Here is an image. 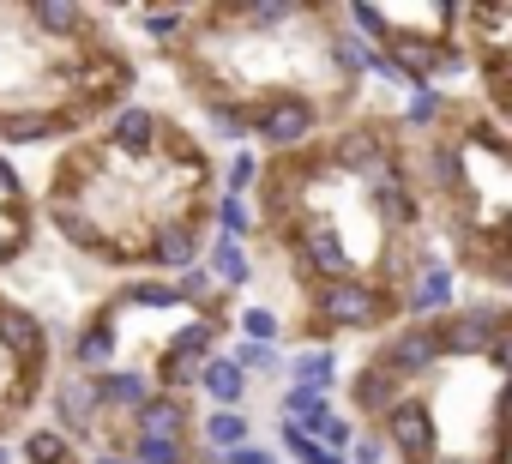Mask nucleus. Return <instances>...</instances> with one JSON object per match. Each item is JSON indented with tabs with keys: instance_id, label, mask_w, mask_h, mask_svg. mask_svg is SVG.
<instances>
[{
	"instance_id": "f8f14e48",
	"label": "nucleus",
	"mask_w": 512,
	"mask_h": 464,
	"mask_svg": "<svg viewBox=\"0 0 512 464\" xmlns=\"http://www.w3.org/2000/svg\"><path fill=\"white\" fill-rule=\"evenodd\" d=\"M193 392H205V404L211 410H241L247 404V392H253V380L229 362V356H211L205 368H199V386Z\"/></svg>"
},
{
	"instance_id": "2eb2a0df",
	"label": "nucleus",
	"mask_w": 512,
	"mask_h": 464,
	"mask_svg": "<svg viewBox=\"0 0 512 464\" xmlns=\"http://www.w3.org/2000/svg\"><path fill=\"white\" fill-rule=\"evenodd\" d=\"M247 440H253L247 410H205V416H199V446H205L211 458H223V452H235V446H247Z\"/></svg>"
},
{
	"instance_id": "6e6552de",
	"label": "nucleus",
	"mask_w": 512,
	"mask_h": 464,
	"mask_svg": "<svg viewBox=\"0 0 512 464\" xmlns=\"http://www.w3.org/2000/svg\"><path fill=\"white\" fill-rule=\"evenodd\" d=\"M127 440H199V410L187 392H157L139 404V416L127 422ZM127 458V452H121Z\"/></svg>"
},
{
	"instance_id": "aec40b11",
	"label": "nucleus",
	"mask_w": 512,
	"mask_h": 464,
	"mask_svg": "<svg viewBox=\"0 0 512 464\" xmlns=\"http://www.w3.org/2000/svg\"><path fill=\"white\" fill-rule=\"evenodd\" d=\"M247 380L253 374H284V356H278V344H235V350H223Z\"/></svg>"
},
{
	"instance_id": "7ed1b4c3",
	"label": "nucleus",
	"mask_w": 512,
	"mask_h": 464,
	"mask_svg": "<svg viewBox=\"0 0 512 464\" xmlns=\"http://www.w3.org/2000/svg\"><path fill=\"white\" fill-rule=\"evenodd\" d=\"M235 332V296L199 266L181 278H115L67 326H55V374H133L151 392L199 386V368L223 356Z\"/></svg>"
},
{
	"instance_id": "6ab92c4d",
	"label": "nucleus",
	"mask_w": 512,
	"mask_h": 464,
	"mask_svg": "<svg viewBox=\"0 0 512 464\" xmlns=\"http://www.w3.org/2000/svg\"><path fill=\"white\" fill-rule=\"evenodd\" d=\"M446 115V91L440 85H410L404 97V127H434Z\"/></svg>"
},
{
	"instance_id": "393cba45",
	"label": "nucleus",
	"mask_w": 512,
	"mask_h": 464,
	"mask_svg": "<svg viewBox=\"0 0 512 464\" xmlns=\"http://www.w3.org/2000/svg\"><path fill=\"white\" fill-rule=\"evenodd\" d=\"M0 464H19V458H13V446H0Z\"/></svg>"
},
{
	"instance_id": "423d86ee",
	"label": "nucleus",
	"mask_w": 512,
	"mask_h": 464,
	"mask_svg": "<svg viewBox=\"0 0 512 464\" xmlns=\"http://www.w3.org/2000/svg\"><path fill=\"white\" fill-rule=\"evenodd\" d=\"M440 320H404V326H392L386 332V344L368 356L374 368H386L398 386H410V380H422V374H434L440 368Z\"/></svg>"
},
{
	"instance_id": "a211bd4d",
	"label": "nucleus",
	"mask_w": 512,
	"mask_h": 464,
	"mask_svg": "<svg viewBox=\"0 0 512 464\" xmlns=\"http://www.w3.org/2000/svg\"><path fill=\"white\" fill-rule=\"evenodd\" d=\"M422 169H428V187H440V193H458L464 187V163H458V145L452 139H434L422 151Z\"/></svg>"
},
{
	"instance_id": "9b49d317",
	"label": "nucleus",
	"mask_w": 512,
	"mask_h": 464,
	"mask_svg": "<svg viewBox=\"0 0 512 464\" xmlns=\"http://www.w3.org/2000/svg\"><path fill=\"white\" fill-rule=\"evenodd\" d=\"M199 272H205L223 296H241L253 278H260V260H253V248H241V242H217V236H211V248H205Z\"/></svg>"
},
{
	"instance_id": "f3484780",
	"label": "nucleus",
	"mask_w": 512,
	"mask_h": 464,
	"mask_svg": "<svg viewBox=\"0 0 512 464\" xmlns=\"http://www.w3.org/2000/svg\"><path fill=\"white\" fill-rule=\"evenodd\" d=\"M235 332H241V344H278L284 338V314L266 308V302H247V308H235Z\"/></svg>"
},
{
	"instance_id": "0eeeda50",
	"label": "nucleus",
	"mask_w": 512,
	"mask_h": 464,
	"mask_svg": "<svg viewBox=\"0 0 512 464\" xmlns=\"http://www.w3.org/2000/svg\"><path fill=\"white\" fill-rule=\"evenodd\" d=\"M380 440L404 458V464H428L434 452H440V422H434V410L422 404V398H398V404H386V416H380Z\"/></svg>"
},
{
	"instance_id": "412c9836",
	"label": "nucleus",
	"mask_w": 512,
	"mask_h": 464,
	"mask_svg": "<svg viewBox=\"0 0 512 464\" xmlns=\"http://www.w3.org/2000/svg\"><path fill=\"white\" fill-rule=\"evenodd\" d=\"M344 458H350V464H386V440H380V434H356Z\"/></svg>"
},
{
	"instance_id": "4468645a",
	"label": "nucleus",
	"mask_w": 512,
	"mask_h": 464,
	"mask_svg": "<svg viewBox=\"0 0 512 464\" xmlns=\"http://www.w3.org/2000/svg\"><path fill=\"white\" fill-rule=\"evenodd\" d=\"M404 398V386L386 374V368H356V380H350V404H356V416H368V422H380L386 416V404H398Z\"/></svg>"
},
{
	"instance_id": "dca6fc26",
	"label": "nucleus",
	"mask_w": 512,
	"mask_h": 464,
	"mask_svg": "<svg viewBox=\"0 0 512 464\" xmlns=\"http://www.w3.org/2000/svg\"><path fill=\"white\" fill-rule=\"evenodd\" d=\"M332 416V398H320V392H302V386H284V398H278V422H290V428H314V422H326Z\"/></svg>"
},
{
	"instance_id": "ddd939ff",
	"label": "nucleus",
	"mask_w": 512,
	"mask_h": 464,
	"mask_svg": "<svg viewBox=\"0 0 512 464\" xmlns=\"http://www.w3.org/2000/svg\"><path fill=\"white\" fill-rule=\"evenodd\" d=\"M284 374H290V386L326 398V392L338 386V350H332V344H308V350H296V356L284 362Z\"/></svg>"
},
{
	"instance_id": "5701e85b",
	"label": "nucleus",
	"mask_w": 512,
	"mask_h": 464,
	"mask_svg": "<svg viewBox=\"0 0 512 464\" xmlns=\"http://www.w3.org/2000/svg\"><path fill=\"white\" fill-rule=\"evenodd\" d=\"M217 464H278V458H272L266 446H253V440H247V446H235V452H223Z\"/></svg>"
},
{
	"instance_id": "4be33fe9",
	"label": "nucleus",
	"mask_w": 512,
	"mask_h": 464,
	"mask_svg": "<svg viewBox=\"0 0 512 464\" xmlns=\"http://www.w3.org/2000/svg\"><path fill=\"white\" fill-rule=\"evenodd\" d=\"M488 362H494V368H500V374L512 380V320H506V326L494 332V344H488Z\"/></svg>"
},
{
	"instance_id": "1a4fd4ad",
	"label": "nucleus",
	"mask_w": 512,
	"mask_h": 464,
	"mask_svg": "<svg viewBox=\"0 0 512 464\" xmlns=\"http://www.w3.org/2000/svg\"><path fill=\"white\" fill-rule=\"evenodd\" d=\"M500 326H506V314H500L494 302L452 308V314L440 320V350H446V356H488V344H494Z\"/></svg>"
},
{
	"instance_id": "9d476101",
	"label": "nucleus",
	"mask_w": 512,
	"mask_h": 464,
	"mask_svg": "<svg viewBox=\"0 0 512 464\" xmlns=\"http://www.w3.org/2000/svg\"><path fill=\"white\" fill-rule=\"evenodd\" d=\"M398 308H404V314H416V320H446V314L458 308V284H452V272H446V266H434V260H422V266H416V278L398 290Z\"/></svg>"
},
{
	"instance_id": "39448f33",
	"label": "nucleus",
	"mask_w": 512,
	"mask_h": 464,
	"mask_svg": "<svg viewBox=\"0 0 512 464\" xmlns=\"http://www.w3.org/2000/svg\"><path fill=\"white\" fill-rule=\"evenodd\" d=\"M43 242V217H37V187L31 175L0 151V284H7L19 266H31Z\"/></svg>"
},
{
	"instance_id": "f03ea898",
	"label": "nucleus",
	"mask_w": 512,
	"mask_h": 464,
	"mask_svg": "<svg viewBox=\"0 0 512 464\" xmlns=\"http://www.w3.org/2000/svg\"><path fill=\"white\" fill-rule=\"evenodd\" d=\"M139 91V49L115 7L0 0V151H61Z\"/></svg>"
},
{
	"instance_id": "f257e3e1",
	"label": "nucleus",
	"mask_w": 512,
	"mask_h": 464,
	"mask_svg": "<svg viewBox=\"0 0 512 464\" xmlns=\"http://www.w3.org/2000/svg\"><path fill=\"white\" fill-rule=\"evenodd\" d=\"M31 187L43 236L109 278H181L211 248L217 157L181 115L139 97L49 151Z\"/></svg>"
},
{
	"instance_id": "20e7f679",
	"label": "nucleus",
	"mask_w": 512,
	"mask_h": 464,
	"mask_svg": "<svg viewBox=\"0 0 512 464\" xmlns=\"http://www.w3.org/2000/svg\"><path fill=\"white\" fill-rule=\"evenodd\" d=\"M55 380V320L25 302V290L0 284V446H13L49 398Z\"/></svg>"
},
{
	"instance_id": "b1692460",
	"label": "nucleus",
	"mask_w": 512,
	"mask_h": 464,
	"mask_svg": "<svg viewBox=\"0 0 512 464\" xmlns=\"http://www.w3.org/2000/svg\"><path fill=\"white\" fill-rule=\"evenodd\" d=\"M494 422L512 434V380H500V398H494Z\"/></svg>"
}]
</instances>
